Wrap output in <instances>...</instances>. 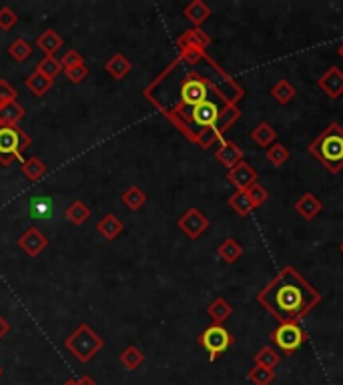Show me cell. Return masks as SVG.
<instances>
[{"mask_svg": "<svg viewBox=\"0 0 343 385\" xmlns=\"http://www.w3.org/2000/svg\"><path fill=\"white\" fill-rule=\"evenodd\" d=\"M145 96L185 138L211 149L241 118L245 91L205 52L197 63L177 56L145 89Z\"/></svg>", "mask_w": 343, "mask_h": 385, "instance_id": "cell-1", "label": "cell"}, {"mask_svg": "<svg viewBox=\"0 0 343 385\" xmlns=\"http://www.w3.org/2000/svg\"><path fill=\"white\" fill-rule=\"evenodd\" d=\"M257 303L279 323H298L320 305L321 293L295 267L287 265L257 293Z\"/></svg>", "mask_w": 343, "mask_h": 385, "instance_id": "cell-2", "label": "cell"}, {"mask_svg": "<svg viewBox=\"0 0 343 385\" xmlns=\"http://www.w3.org/2000/svg\"><path fill=\"white\" fill-rule=\"evenodd\" d=\"M307 151L320 160L329 173H340L343 169V127L340 123H329Z\"/></svg>", "mask_w": 343, "mask_h": 385, "instance_id": "cell-3", "label": "cell"}, {"mask_svg": "<svg viewBox=\"0 0 343 385\" xmlns=\"http://www.w3.org/2000/svg\"><path fill=\"white\" fill-rule=\"evenodd\" d=\"M65 347L72 353L74 360H79L81 363H89L96 353H101V349L105 347V341L91 325L81 323L65 340Z\"/></svg>", "mask_w": 343, "mask_h": 385, "instance_id": "cell-4", "label": "cell"}, {"mask_svg": "<svg viewBox=\"0 0 343 385\" xmlns=\"http://www.w3.org/2000/svg\"><path fill=\"white\" fill-rule=\"evenodd\" d=\"M30 147V136L19 125H0V165L8 167L23 160V153Z\"/></svg>", "mask_w": 343, "mask_h": 385, "instance_id": "cell-5", "label": "cell"}, {"mask_svg": "<svg viewBox=\"0 0 343 385\" xmlns=\"http://www.w3.org/2000/svg\"><path fill=\"white\" fill-rule=\"evenodd\" d=\"M307 341V333L299 327V323H279L271 333V343L281 353H295Z\"/></svg>", "mask_w": 343, "mask_h": 385, "instance_id": "cell-6", "label": "cell"}, {"mask_svg": "<svg viewBox=\"0 0 343 385\" xmlns=\"http://www.w3.org/2000/svg\"><path fill=\"white\" fill-rule=\"evenodd\" d=\"M199 343L205 347V351L209 353V360L215 362V360H219L229 347L233 345V335L229 333L223 325L213 323V325H209L205 331L201 333Z\"/></svg>", "mask_w": 343, "mask_h": 385, "instance_id": "cell-7", "label": "cell"}, {"mask_svg": "<svg viewBox=\"0 0 343 385\" xmlns=\"http://www.w3.org/2000/svg\"><path fill=\"white\" fill-rule=\"evenodd\" d=\"M177 225H179V229L183 231L191 241H197V239L205 233L207 229H209V219H207L199 209L191 207L189 211H185L183 217L179 219Z\"/></svg>", "mask_w": 343, "mask_h": 385, "instance_id": "cell-8", "label": "cell"}, {"mask_svg": "<svg viewBox=\"0 0 343 385\" xmlns=\"http://www.w3.org/2000/svg\"><path fill=\"white\" fill-rule=\"evenodd\" d=\"M318 87L325 92L329 98L337 101L343 96V70L340 67H329L318 81Z\"/></svg>", "mask_w": 343, "mask_h": 385, "instance_id": "cell-9", "label": "cell"}, {"mask_svg": "<svg viewBox=\"0 0 343 385\" xmlns=\"http://www.w3.org/2000/svg\"><path fill=\"white\" fill-rule=\"evenodd\" d=\"M19 247H21L26 255H30V257H39V255L48 247V239L43 235L41 229L30 227V229H26L23 235H21Z\"/></svg>", "mask_w": 343, "mask_h": 385, "instance_id": "cell-10", "label": "cell"}, {"mask_svg": "<svg viewBox=\"0 0 343 385\" xmlns=\"http://www.w3.org/2000/svg\"><path fill=\"white\" fill-rule=\"evenodd\" d=\"M257 171L253 169L249 163H239L237 167H233L231 171L227 173V179L229 183L237 189V191H247L251 185L257 183Z\"/></svg>", "mask_w": 343, "mask_h": 385, "instance_id": "cell-11", "label": "cell"}, {"mask_svg": "<svg viewBox=\"0 0 343 385\" xmlns=\"http://www.w3.org/2000/svg\"><path fill=\"white\" fill-rule=\"evenodd\" d=\"M215 157H217V160H219L227 171H231L233 167H237L239 163H243V149H241L235 141H223L221 147L217 149Z\"/></svg>", "mask_w": 343, "mask_h": 385, "instance_id": "cell-12", "label": "cell"}, {"mask_svg": "<svg viewBox=\"0 0 343 385\" xmlns=\"http://www.w3.org/2000/svg\"><path fill=\"white\" fill-rule=\"evenodd\" d=\"M209 45H211V37L201 28H189L177 39L179 50H183V48H203V50H207Z\"/></svg>", "mask_w": 343, "mask_h": 385, "instance_id": "cell-13", "label": "cell"}, {"mask_svg": "<svg viewBox=\"0 0 343 385\" xmlns=\"http://www.w3.org/2000/svg\"><path fill=\"white\" fill-rule=\"evenodd\" d=\"M323 209V203L313 195V193H303L295 201V211L305 219V221H313Z\"/></svg>", "mask_w": 343, "mask_h": 385, "instance_id": "cell-14", "label": "cell"}, {"mask_svg": "<svg viewBox=\"0 0 343 385\" xmlns=\"http://www.w3.org/2000/svg\"><path fill=\"white\" fill-rule=\"evenodd\" d=\"M54 213V203L46 195H37L28 201V215L37 221H46Z\"/></svg>", "mask_w": 343, "mask_h": 385, "instance_id": "cell-15", "label": "cell"}, {"mask_svg": "<svg viewBox=\"0 0 343 385\" xmlns=\"http://www.w3.org/2000/svg\"><path fill=\"white\" fill-rule=\"evenodd\" d=\"M183 14L189 23L195 24V28H201V24L211 17V8H209V4H205L203 0H193V2H189L185 6Z\"/></svg>", "mask_w": 343, "mask_h": 385, "instance_id": "cell-16", "label": "cell"}, {"mask_svg": "<svg viewBox=\"0 0 343 385\" xmlns=\"http://www.w3.org/2000/svg\"><path fill=\"white\" fill-rule=\"evenodd\" d=\"M63 45H65L63 37L52 28H46L45 32L37 39V46L45 52V56H54L63 48Z\"/></svg>", "mask_w": 343, "mask_h": 385, "instance_id": "cell-17", "label": "cell"}, {"mask_svg": "<svg viewBox=\"0 0 343 385\" xmlns=\"http://www.w3.org/2000/svg\"><path fill=\"white\" fill-rule=\"evenodd\" d=\"M123 229H125L123 221H121L116 215H113V213L105 215V217L96 223V231H98V235L105 237L107 241H114V239L123 233Z\"/></svg>", "mask_w": 343, "mask_h": 385, "instance_id": "cell-18", "label": "cell"}, {"mask_svg": "<svg viewBox=\"0 0 343 385\" xmlns=\"http://www.w3.org/2000/svg\"><path fill=\"white\" fill-rule=\"evenodd\" d=\"M105 70L113 76L114 81H123L131 70H133V65H131V61L125 56V54H121V52H116L113 54L109 61H107V65H105Z\"/></svg>", "mask_w": 343, "mask_h": 385, "instance_id": "cell-19", "label": "cell"}, {"mask_svg": "<svg viewBox=\"0 0 343 385\" xmlns=\"http://www.w3.org/2000/svg\"><path fill=\"white\" fill-rule=\"evenodd\" d=\"M207 313H209V318L213 319V323L223 325V323L233 315V307H231V303H229L227 299L217 297L215 301H211V303L207 305Z\"/></svg>", "mask_w": 343, "mask_h": 385, "instance_id": "cell-20", "label": "cell"}, {"mask_svg": "<svg viewBox=\"0 0 343 385\" xmlns=\"http://www.w3.org/2000/svg\"><path fill=\"white\" fill-rule=\"evenodd\" d=\"M52 85H54V81L45 76V74H41L39 70H34V72L24 81V87L32 92L34 96H45L46 92L52 89Z\"/></svg>", "mask_w": 343, "mask_h": 385, "instance_id": "cell-21", "label": "cell"}, {"mask_svg": "<svg viewBox=\"0 0 343 385\" xmlns=\"http://www.w3.org/2000/svg\"><path fill=\"white\" fill-rule=\"evenodd\" d=\"M269 92H271L275 103H279V105H289L298 96V89L287 79H281L279 83H275Z\"/></svg>", "mask_w": 343, "mask_h": 385, "instance_id": "cell-22", "label": "cell"}, {"mask_svg": "<svg viewBox=\"0 0 343 385\" xmlns=\"http://www.w3.org/2000/svg\"><path fill=\"white\" fill-rule=\"evenodd\" d=\"M21 171H23V175L30 183L41 181L46 175L45 163L39 159V157H26V159H23Z\"/></svg>", "mask_w": 343, "mask_h": 385, "instance_id": "cell-23", "label": "cell"}, {"mask_svg": "<svg viewBox=\"0 0 343 385\" xmlns=\"http://www.w3.org/2000/svg\"><path fill=\"white\" fill-rule=\"evenodd\" d=\"M251 138L259 145V147L269 149V147L275 143V138H277V133H275V129L269 125V123L263 121V123H259V125L251 131Z\"/></svg>", "mask_w": 343, "mask_h": 385, "instance_id": "cell-24", "label": "cell"}, {"mask_svg": "<svg viewBox=\"0 0 343 385\" xmlns=\"http://www.w3.org/2000/svg\"><path fill=\"white\" fill-rule=\"evenodd\" d=\"M217 255L229 263V265H233V263H237L239 261V257L243 255V247L239 245V241H235V239H225L219 247H217Z\"/></svg>", "mask_w": 343, "mask_h": 385, "instance_id": "cell-25", "label": "cell"}, {"mask_svg": "<svg viewBox=\"0 0 343 385\" xmlns=\"http://www.w3.org/2000/svg\"><path fill=\"white\" fill-rule=\"evenodd\" d=\"M121 201L125 203L127 209H131V211H138L143 205L147 203V193L137 187V185H131L123 195H121Z\"/></svg>", "mask_w": 343, "mask_h": 385, "instance_id": "cell-26", "label": "cell"}, {"mask_svg": "<svg viewBox=\"0 0 343 385\" xmlns=\"http://www.w3.org/2000/svg\"><path fill=\"white\" fill-rule=\"evenodd\" d=\"M67 219H69L72 225H83V223H87L89 221V217H91V209H89V205L83 203V201H74V203L69 205V209H67Z\"/></svg>", "mask_w": 343, "mask_h": 385, "instance_id": "cell-27", "label": "cell"}, {"mask_svg": "<svg viewBox=\"0 0 343 385\" xmlns=\"http://www.w3.org/2000/svg\"><path fill=\"white\" fill-rule=\"evenodd\" d=\"M118 362H121V365L123 367H127V369H137V367H141L143 363H145V353L138 349V347H135V345H129L127 349H123V353L118 355Z\"/></svg>", "mask_w": 343, "mask_h": 385, "instance_id": "cell-28", "label": "cell"}, {"mask_svg": "<svg viewBox=\"0 0 343 385\" xmlns=\"http://www.w3.org/2000/svg\"><path fill=\"white\" fill-rule=\"evenodd\" d=\"M24 118V109L19 103L0 107V125H19Z\"/></svg>", "mask_w": 343, "mask_h": 385, "instance_id": "cell-29", "label": "cell"}, {"mask_svg": "<svg viewBox=\"0 0 343 385\" xmlns=\"http://www.w3.org/2000/svg\"><path fill=\"white\" fill-rule=\"evenodd\" d=\"M229 207L235 209V213L241 215V217H247L255 209L251 201H249V197H247V191H235L231 195V199H229Z\"/></svg>", "mask_w": 343, "mask_h": 385, "instance_id": "cell-30", "label": "cell"}, {"mask_svg": "<svg viewBox=\"0 0 343 385\" xmlns=\"http://www.w3.org/2000/svg\"><path fill=\"white\" fill-rule=\"evenodd\" d=\"M253 362L255 365H259V367H267V369H275L279 362H281V357H279V353L275 351L273 347H261L257 353H255V357H253Z\"/></svg>", "mask_w": 343, "mask_h": 385, "instance_id": "cell-31", "label": "cell"}, {"mask_svg": "<svg viewBox=\"0 0 343 385\" xmlns=\"http://www.w3.org/2000/svg\"><path fill=\"white\" fill-rule=\"evenodd\" d=\"M265 157L267 160L273 165V167H283L287 160H289V151H287V147L285 145H281V143H273L269 149H267V153H265Z\"/></svg>", "mask_w": 343, "mask_h": 385, "instance_id": "cell-32", "label": "cell"}, {"mask_svg": "<svg viewBox=\"0 0 343 385\" xmlns=\"http://www.w3.org/2000/svg\"><path fill=\"white\" fill-rule=\"evenodd\" d=\"M8 54L17 61V63H26L32 54V46L28 45L24 39H17L14 43L8 46Z\"/></svg>", "mask_w": 343, "mask_h": 385, "instance_id": "cell-33", "label": "cell"}, {"mask_svg": "<svg viewBox=\"0 0 343 385\" xmlns=\"http://www.w3.org/2000/svg\"><path fill=\"white\" fill-rule=\"evenodd\" d=\"M249 382L253 385H269L275 379L273 369H267V367H259V365H253L247 373Z\"/></svg>", "mask_w": 343, "mask_h": 385, "instance_id": "cell-34", "label": "cell"}, {"mask_svg": "<svg viewBox=\"0 0 343 385\" xmlns=\"http://www.w3.org/2000/svg\"><path fill=\"white\" fill-rule=\"evenodd\" d=\"M37 70H39L41 74H45V76H48V79L54 81V76L61 74L63 65H61V61H59L56 56H45V59L37 65Z\"/></svg>", "mask_w": 343, "mask_h": 385, "instance_id": "cell-35", "label": "cell"}, {"mask_svg": "<svg viewBox=\"0 0 343 385\" xmlns=\"http://www.w3.org/2000/svg\"><path fill=\"white\" fill-rule=\"evenodd\" d=\"M247 197H249V201L253 203V207L257 209V207H261V205L269 199V193H267V189H265L263 185L255 183V185H251V187L247 189Z\"/></svg>", "mask_w": 343, "mask_h": 385, "instance_id": "cell-36", "label": "cell"}, {"mask_svg": "<svg viewBox=\"0 0 343 385\" xmlns=\"http://www.w3.org/2000/svg\"><path fill=\"white\" fill-rule=\"evenodd\" d=\"M19 23V14L10 8V6H2L0 8V30L8 32L10 28H14Z\"/></svg>", "mask_w": 343, "mask_h": 385, "instance_id": "cell-37", "label": "cell"}, {"mask_svg": "<svg viewBox=\"0 0 343 385\" xmlns=\"http://www.w3.org/2000/svg\"><path fill=\"white\" fill-rule=\"evenodd\" d=\"M65 76L69 79L72 85H81L87 76H89V68L85 65H79V67L65 68Z\"/></svg>", "mask_w": 343, "mask_h": 385, "instance_id": "cell-38", "label": "cell"}, {"mask_svg": "<svg viewBox=\"0 0 343 385\" xmlns=\"http://www.w3.org/2000/svg\"><path fill=\"white\" fill-rule=\"evenodd\" d=\"M61 65H63V70L65 68H72L79 67V65H85V59L79 50H67L61 59Z\"/></svg>", "mask_w": 343, "mask_h": 385, "instance_id": "cell-39", "label": "cell"}, {"mask_svg": "<svg viewBox=\"0 0 343 385\" xmlns=\"http://www.w3.org/2000/svg\"><path fill=\"white\" fill-rule=\"evenodd\" d=\"M17 103V91L10 87V83L0 81V105H10Z\"/></svg>", "mask_w": 343, "mask_h": 385, "instance_id": "cell-40", "label": "cell"}, {"mask_svg": "<svg viewBox=\"0 0 343 385\" xmlns=\"http://www.w3.org/2000/svg\"><path fill=\"white\" fill-rule=\"evenodd\" d=\"M8 331H10V325H8V321H6V319L0 315V340H2V337H4V335L8 333Z\"/></svg>", "mask_w": 343, "mask_h": 385, "instance_id": "cell-41", "label": "cell"}, {"mask_svg": "<svg viewBox=\"0 0 343 385\" xmlns=\"http://www.w3.org/2000/svg\"><path fill=\"white\" fill-rule=\"evenodd\" d=\"M79 385H98V384L92 379L91 375H81V377H79Z\"/></svg>", "mask_w": 343, "mask_h": 385, "instance_id": "cell-42", "label": "cell"}, {"mask_svg": "<svg viewBox=\"0 0 343 385\" xmlns=\"http://www.w3.org/2000/svg\"><path fill=\"white\" fill-rule=\"evenodd\" d=\"M63 385H79V379H67Z\"/></svg>", "mask_w": 343, "mask_h": 385, "instance_id": "cell-43", "label": "cell"}, {"mask_svg": "<svg viewBox=\"0 0 343 385\" xmlns=\"http://www.w3.org/2000/svg\"><path fill=\"white\" fill-rule=\"evenodd\" d=\"M337 56H340V59H343V43L337 46Z\"/></svg>", "mask_w": 343, "mask_h": 385, "instance_id": "cell-44", "label": "cell"}, {"mask_svg": "<svg viewBox=\"0 0 343 385\" xmlns=\"http://www.w3.org/2000/svg\"><path fill=\"white\" fill-rule=\"evenodd\" d=\"M340 251H342V253H343V243H342V245H340Z\"/></svg>", "mask_w": 343, "mask_h": 385, "instance_id": "cell-45", "label": "cell"}, {"mask_svg": "<svg viewBox=\"0 0 343 385\" xmlns=\"http://www.w3.org/2000/svg\"><path fill=\"white\" fill-rule=\"evenodd\" d=\"M0 377H2V367H0Z\"/></svg>", "mask_w": 343, "mask_h": 385, "instance_id": "cell-46", "label": "cell"}, {"mask_svg": "<svg viewBox=\"0 0 343 385\" xmlns=\"http://www.w3.org/2000/svg\"><path fill=\"white\" fill-rule=\"evenodd\" d=\"M0 107H2V105H0Z\"/></svg>", "mask_w": 343, "mask_h": 385, "instance_id": "cell-47", "label": "cell"}]
</instances>
